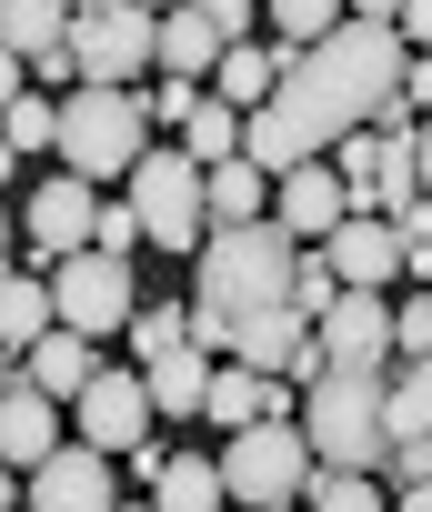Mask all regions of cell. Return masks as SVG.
I'll return each instance as SVG.
<instances>
[{
	"label": "cell",
	"mask_w": 432,
	"mask_h": 512,
	"mask_svg": "<svg viewBox=\"0 0 432 512\" xmlns=\"http://www.w3.org/2000/svg\"><path fill=\"white\" fill-rule=\"evenodd\" d=\"M292 272H302V241L282 221H222L191 262V342L222 362L242 322L292 312Z\"/></svg>",
	"instance_id": "obj_1"
},
{
	"label": "cell",
	"mask_w": 432,
	"mask_h": 512,
	"mask_svg": "<svg viewBox=\"0 0 432 512\" xmlns=\"http://www.w3.org/2000/svg\"><path fill=\"white\" fill-rule=\"evenodd\" d=\"M302 442H312V462H332V472H382V452H392V402H382V372H322L312 392H302Z\"/></svg>",
	"instance_id": "obj_2"
},
{
	"label": "cell",
	"mask_w": 432,
	"mask_h": 512,
	"mask_svg": "<svg viewBox=\"0 0 432 512\" xmlns=\"http://www.w3.org/2000/svg\"><path fill=\"white\" fill-rule=\"evenodd\" d=\"M141 91H101V81H81L71 101H61V171H81V181H131V161L151 151L141 141Z\"/></svg>",
	"instance_id": "obj_3"
},
{
	"label": "cell",
	"mask_w": 432,
	"mask_h": 512,
	"mask_svg": "<svg viewBox=\"0 0 432 512\" xmlns=\"http://www.w3.org/2000/svg\"><path fill=\"white\" fill-rule=\"evenodd\" d=\"M302 482H312V442H302V422H242V432L222 442V492H232V502L282 512V502H302Z\"/></svg>",
	"instance_id": "obj_4"
},
{
	"label": "cell",
	"mask_w": 432,
	"mask_h": 512,
	"mask_svg": "<svg viewBox=\"0 0 432 512\" xmlns=\"http://www.w3.org/2000/svg\"><path fill=\"white\" fill-rule=\"evenodd\" d=\"M131 211H141V241H161V251H201V241H211L201 161H191V151H141V161H131Z\"/></svg>",
	"instance_id": "obj_5"
},
{
	"label": "cell",
	"mask_w": 432,
	"mask_h": 512,
	"mask_svg": "<svg viewBox=\"0 0 432 512\" xmlns=\"http://www.w3.org/2000/svg\"><path fill=\"white\" fill-rule=\"evenodd\" d=\"M151 11L141 0H101V11H71V81H101V91H131L151 71Z\"/></svg>",
	"instance_id": "obj_6"
},
{
	"label": "cell",
	"mask_w": 432,
	"mask_h": 512,
	"mask_svg": "<svg viewBox=\"0 0 432 512\" xmlns=\"http://www.w3.org/2000/svg\"><path fill=\"white\" fill-rule=\"evenodd\" d=\"M51 312L91 342H111L141 302H131V262H111V251H61L51 262Z\"/></svg>",
	"instance_id": "obj_7"
},
{
	"label": "cell",
	"mask_w": 432,
	"mask_h": 512,
	"mask_svg": "<svg viewBox=\"0 0 432 512\" xmlns=\"http://www.w3.org/2000/svg\"><path fill=\"white\" fill-rule=\"evenodd\" d=\"M71 422H81V442H91V452H131V442H151V422H161V412H151V382H141V372H111V362H101V372L81 382Z\"/></svg>",
	"instance_id": "obj_8"
},
{
	"label": "cell",
	"mask_w": 432,
	"mask_h": 512,
	"mask_svg": "<svg viewBox=\"0 0 432 512\" xmlns=\"http://www.w3.org/2000/svg\"><path fill=\"white\" fill-rule=\"evenodd\" d=\"M312 332H322V362H342V372H382L392 362V302L382 292H332V312Z\"/></svg>",
	"instance_id": "obj_9"
},
{
	"label": "cell",
	"mask_w": 432,
	"mask_h": 512,
	"mask_svg": "<svg viewBox=\"0 0 432 512\" xmlns=\"http://www.w3.org/2000/svg\"><path fill=\"white\" fill-rule=\"evenodd\" d=\"M31 512H111L121 492H111V452H91V442H61L51 462H31V492H21Z\"/></svg>",
	"instance_id": "obj_10"
},
{
	"label": "cell",
	"mask_w": 432,
	"mask_h": 512,
	"mask_svg": "<svg viewBox=\"0 0 432 512\" xmlns=\"http://www.w3.org/2000/svg\"><path fill=\"white\" fill-rule=\"evenodd\" d=\"M322 262H332V282L342 292H382V282H402V231L382 221V211H352L332 241H312Z\"/></svg>",
	"instance_id": "obj_11"
},
{
	"label": "cell",
	"mask_w": 432,
	"mask_h": 512,
	"mask_svg": "<svg viewBox=\"0 0 432 512\" xmlns=\"http://www.w3.org/2000/svg\"><path fill=\"white\" fill-rule=\"evenodd\" d=\"M272 221H282L292 241H332V231L352 221V191H342V171H322V161L282 171V181H272Z\"/></svg>",
	"instance_id": "obj_12"
},
{
	"label": "cell",
	"mask_w": 432,
	"mask_h": 512,
	"mask_svg": "<svg viewBox=\"0 0 432 512\" xmlns=\"http://www.w3.org/2000/svg\"><path fill=\"white\" fill-rule=\"evenodd\" d=\"M0 51H21L41 81L71 71V0H0Z\"/></svg>",
	"instance_id": "obj_13"
},
{
	"label": "cell",
	"mask_w": 432,
	"mask_h": 512,
	"mask_svg": "<svg viewBox=\"0 0 432 512\" xmlns=\"http://www.w3.org/2000/svg\"><path fill=\"white\" fill-rule=\"evenodd\" d=\"M91 221H101V191H91L81 171H71V181L51 171V181L31 191V241L51 251V262H61V251H91Z\"/></svg>",
	"instance_id": "obj_14"
},
{
	"label": "cell",
	"mask_w": 432,
	"mask_h": 512,
	"mask_svg": "<svg viewBox=\"0 0 432 512\" xmlns=\"http://www.w3.org/2000/svg\"><path fill=\"white\" fill-rule=\"evenodd\" d=\"M222 21H211V11H191V0H181V11H161V31H151V71L161 81H201V71H222Z\"/></svg>",
	"instance_id": "obj_15"
},
{
	"label": "cell",
	"mask_w": 432,
	"mask_h": 512,
	"mask_svg": "<svg viewBox=\"0 0 432 512\" xmlns=\"http://www.w3.org/2000/svg\"><path fill=\"white\" fill-rule=\"evenodd\" d=\"M51 452H61V402L31 392V382H11V392H0V462L31 472V462H51Z\"/></svg>",
	"instance_id": "obj_16"
},
{
	"label": "cell",
	"mask_w": 432,
	"mask_h": 512,
	"mask_svg": "<svg viewBox=\"0 0 432 512\" xmlns=\"http://www.w3.org/2000/svg\"><path fill=\"white\" fill-rule=\"evenodd\" d=\"M101 372V352H91V332H71V322H51L31 352H21V382L31 392H51V402H81V382Z\"/></svg>",
	"instance_id": "obj_17"
},
{
	"label": "cell",
	"mask_w": 432,
	"mask_h": 512,
	"mask_svg": "<svg viewBox=\"0 0 432 512\" xmlns=\"http://www.w3.org/2000/svg\"><path fill=\"white\" fill-rule=\"evenodd\" d=\"M201 211H211V231H222V221H272V171L262 161H211L201 171Z\"/></svg>",
	"instance_id": "obj_18"
},
{
	"label": "cell",
	"mask_w": 432,
	"mask_h": 512,
	"mask_svg": "<svg viewBox=\"0 0 432 512\" xmlns=\"http://www.w3.org/2000/svg\"><path fill=\"white\" fill-rule=\"evenodd\" d=\"M141 382H151V412L181 422V412H201V392H211V352H201V342H171L161 362H141Z\"/></svg>",
	"instance_id": "obj_19"
},
{
	"label": "cell",
	"mask_w": 432,
	"mask_h": 512,
	"mask_svg": "<svg viewBox=\"0 0 432 512\" xmlns=\"http://www.w3.org/2000/svg\"><path fill=\"white\" fill-rule=\"evenodd\" d=\"M51 272H0V352H31L51 332Z\"/></svg>",
	"instance_id": "obj_20"
},
{
	"label": "cell",
	"mask_w": 432,
	"mask_h": 512,
	"mask_svg": "<svg viewBox=\"0 0 432 512\" xmlns=\"http://www.w3.org/2000/svg\"><path fill=\"white\" fill-rule=\"evenodd\" d=\"M161 492V512H222L232 492H222V462H211V452H171V472L151 482Z\"/></svg>",
	"instance_id": "obj_21"
},
{
	"label": "cell",
	"mask_w": 432,
	"mask_h": 512,
	"mask_svg": "<svg viewBox=\"0 0 432 512\" xmlns=\"http://www.w3.org/2000/svg\"><path fill=\"white\" fill-rule=\"evenodd\" d=\"M272 81H282V51H252V41H232V51H222V91H211V101L262 111V101H272Z\"/></svg>",
	"instance_id": "obj_22"
},
{
	"label": "cell",
	"mask_w": 432,
	"mask_h": 512,
	"mask_svg": "<svg viewBox=\"0 0 432 512\" xmlns=\"http://www.w3.org/2000/svg\"><path fill=\"white\" fill-rule=\"evenodd\" d=\"M181 151H191L201 171H211V161H232V151H242V111H232V101H211V91H201V111L181 121Z\"/></svg>",
	"instance_id": "obj_23"
},
{
	"label": "cell",
	"mask_w": 432,
	"mask_h": 512,
	"mask_svg": "<svg viewBox=\"0 0 432 512\" xmlns=\"http://www.w3.org/2000/svg\"><path fill=\"white\" fill-rule=\"evenodd\" d=\"M302 502H312V512H382V482H372V472H332V462H312Z\"/></svg>",
	"instance_id": "obj_24"
},
{
	"label": "cell",
	"mask_w": 432,
	"mask_h": 512,
	"mask_svg": "<svg viewBox=\"0 0 432 512\" xmlns=\"http://www.w3.org/2000/svg\"><path fill=\"white\" fill-rule=\"evenodd\" d=\"M262 11L282 21V51H312V41H332L352 11H342V0H262Z\"/></svg>",
	"instance_id": "obj_25"
},
{
	"label": "cell",
	"mask_w": 432,
	"mask_h": 512,
	"mask_svg": "<svg viewBox=\"0 0 432 512\" xmlns=\"http://www.w3.org/2000/svg\"><path fill=\"white\" fill-rule=\"evenodd\" d=\"M0 141H11V151H61V101L21 91L11 111H0Z\"/></svg>",
	"instance_id": "obj_26"
},
{
	"label": "cell",
	"mask_w": 432,
	"mask_h": 512,
	"mask_svg": "<svg viewBox=\"0 0 432 512\" xmlns=\"http://www.w3.org/2000/svg\"><path fill=\"white\" fill-rule=\"evenodd\" d=\"M121 332H131V362H161L171 342H191V312H161V302H141Z\"/></svg>",
	"instance_id": "obj_27"
},
{
	"label": "cell",
	"mask_w": 432,
	"mask_h": 512,
	"mask_svg": "<svg viewBox=\"0 0 432 512\" xmlns=\"http://www.w3.org/2000/svg\"><path fill=\"white\" fill-rule=\"evenodd\" d=\"M392 362H432V292L392 302Z\"/></svg>",
	"instance_id": "obj_28"
},
{
	"label": "cell",
	"mask_w": 432,
	"mask_h": 512,
	"mask_svg": "<svg viewBox=\"0 0 432 512\" xmlns=\"http://www.w3.org/2000/svg\"><path fill=\"white\" fill-rule=\"evenodd\" d=\"M91 251L131 262V251H141V211H131V201H101V221H91Z\"/></svg>",
	"instance_id": "obj_29"
},
{
	"label": "cell",
	"mask_w": 432,
	"mask_h": 512,
	"mask_svg": "<svg viewBox=\"0 0 432 512\" xmlns=\"http://www.w3.org/2000/svg\"><path fill=\"white\" fill-rule=\"evenodd\" d=\"M382 472H392V492H412V482H432V432H392V452H382Z\"/></svg>",
	"instance_id": "obj_30"
},
{
	"label": "cell",
	"mask_w": 432,
	"mask_h": 512,
	"mask_svg": "<svg viewBox=\"0 0 432 512\" xmlns=\"http://www.w3.org/2000/svg\"><path fill=\"white\" fill-rule=\"evenodd\" d=\"M332 292H342V282H332V262H322V251H302V272H292V312H312V322H322V312H332Z\"/></svg>",
	"instance_id": "obj_31"
},
{
	"label": "cell",
	"mask_w": 432,
	"mask_h": 512,
	"mask_svg": "<svg viewBox=\"0 0 432 512\" xmlns=\"http://www.w3.org/2000/svg\"><path fill=\"white\" fill-rule=\"evenodd\" d=\"M141 111H151V121H171V131H181V121H191V111H201V91H191V81H161V91H151V101H141Z\"/></svg>",
	"instance_id": "obj_32"
},
{
	"label": "cell",
	"mask_w": 432,
	"mask_h": 512,
	"mask_svg": "<svg viewBox=\"0 0 432 512\" xmlns=\"http://www.w3.org/2000/svg\"><path fill=\"white\" fill-rule=\"evenodd\" d=\"M402 101H412V121L432 111V51H412V61H402Z\"/></svg>",
	"instance_id": "obj_33"
},
{
	"label": "cell",
	"mask_w": 432,
	"mask_h": 512,
	"mask_svg": "<svg viewBox=\"0 0 432 512\" xmlns=\"http://www.w3.org/2000/svg\"><path fill=\"white\" fill-rule=\"evenodd\" d=\"M392 31H402V51H432V0H402Z\"/></svg>",
	"instance_id": "obj_34"
},
{
	"label": "cell",
	"mask_w": 432,
	"mask_h": 512,
	"mask_svg": "<svg viewBox=\"0 0 432 512\" xmlns=\"http://www.w3.org/2000/svg\"><path fill=\"white\" fill-rule=\"evenodd\" d=\"M191 11L222 21V41H242V31H252V0H191Z\"/></svg>",
	"instance_id": "obj_35"
},
{
	"label": "cell",
	"mask_w": 432,
	"mask_h": 512,
	"mask_svg": "<svg viewBox=\"0 0 432 512\" xmlns=\"http://www.w3.org/2000/svg\"><path fill=\"white\" fill-rule=\"evenodd\" d=\"M21 91H31V61H21V51H0V111H11Z\"/></svg>",
	"instance_id": "obj_36"
},
{
	"label": "cell",
	"mask_w": 432,
	"mask_h": 512,
	"mask_svg": "<svg viewBox=\"0 0 432 512\" xmlns=\"http://www.w3.org/2000/svg\"><path fill=\"white\" fill-rule=\"evenodd\" d=\"M412 171H422V191H432V111L412 121Z\"/></svg>",
	"instance_id": "obj_37"
},
{
	"label": "cell",
	"mask_w": 432,
	"mask_h": 512,
	"mask_svg": "<svg viewBox=\"0 0 432 512\" xmlns=\"http://www.w3.org/2000/svg\"><path fill=\"white\" fill-rule=\"evenodd\" d=\"M352 21H402V0H342Z\"/></svg>",
	"instance_id": "obj_38"
},
{
	"label": "cell",
	"mask_w": 432,
	"mask_h": 512,
	"mask_svg": "<svg viewBox=\"0 0 432 512\" xmlns=\"http://www.w3.org/2000/svg\"><path fill=\"white\" fill-rule=\"evenodd\" d=\"M392 512H432V482H412V492H402V502H392Z\"/></svg>",
	"instance_id": "obj_39"
},
{
	"label": "cell",
	"mask_w": 432,
	"mask_h": 512,
	"mask_svg": "<svg viewBox=\"0 0 432 512\" xmlns=\"http://www.w3.org/2000/svg\"><path fill=\"white\" fill-rule=\"evenodd\" d=\"M11 502H21V482H11V462H0V512H11Z\"/></svg>",
	"instance_id": "obj_40"
},
{
	"label": "cell",
	"mask_w": 432,
	"mask_h": 512,
	"mask_svg": "<svg viewBox=\"0 0 432 512\" xmlns=\"http://www.w3.org/2000/svg\"><path fill=\"white\" fill-rule=\"evenodd\" d=\"M11 382H21V352H0V392H11Z\"/></svg>",
	"instance_id": "obj_41"
},
{
	"label": "cell",
	"mask_w": 432,
	"mask_h": 512,
	"mask_svg": "<svg viewBox=\"0 0 432 512\" xmlns=\"http://www.w3.org/2000/svg\"><path fill=\"white\" fill-rule=\"evenodd\" d=\"M0 272H11V211H0Z\"/></svg>",
	"instance_id": "obj_42"
},
{
	"label": "cell",
	"mask_w": 432,
	"mask_h": 512,
	"mask_svg": "<svg viewBox=\"0 0 432 512\" xmlns=\"http://www.w3.org/2000/svg\"><path fill=\"white\" fill-rule=\"evenodd\" d=\"M11 161H21V151H11V141H0V181H11Z\"/></svg>",
	"instance_id": "obj_43"
},
{
	"label": "cell",
	"mask_w": 432,
	"mask_h": 512,
	"mask_svg": "<svg viewBox=\"0 0 432 512\" xmlns=\"http://www.w3.org/2000/svg\"><path fill=\"white\" fill-rule=\"evenodd\" d=\"M111 512H161V502H111Z\"/></svg>",
	"instance_id": "obj_44"
},
{
	"label": "cell",
	"mask_w": 432,
	"mask_h": 512,
	"mask_svg": "<svg viewBox=\"0 0 432 512\" xmlns=\"http://www.w3.org/2000/svg\"><path fill=\"white\" fill-rule=\"evenodd\" d=\"M141 11H181V0H141Z\"/></svg>",
	"instance_id": "obj_45"
},
{
	"label": "cell",
	"mask_w": 432,
	"mask_h": 512,
	"mask_svg": "<svg viewBox=\"0 0 432 512\" xmlns=\"http://www.w3.org/2000/svg\"><path fill=\"white\" fill-rule=\"evenodd\" d=\"M71 11H101V0H71Z\"/></svg>",
	"instance_id": "obj_46"
}]
</instances>
